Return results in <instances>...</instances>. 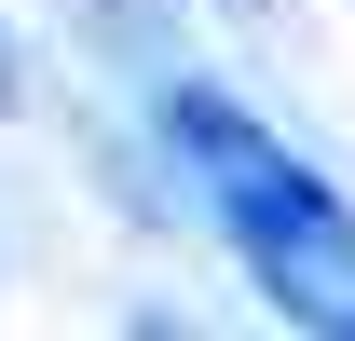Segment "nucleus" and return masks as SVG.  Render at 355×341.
I'll return each mask as SVG.
<instances>
[{
	"instance_id": "1",
	"label": "nucleus",
	"mask_w": 355,
	"mask_h": 341,
	"mask_svg": "<svg viewBox=\"0 0 355 341\" xmlns=\"http://www.w3.org/2000/svg\"><path fill=\"white\" fill-rule=\"evenodd\" d=\"M164 137H178V164L205 177V205H219L232 259L260 273V300L287 314V328L355 341V205H342L273 123H246L219 82H178V96H164Z\"/></svg>"
}]
</instances>
